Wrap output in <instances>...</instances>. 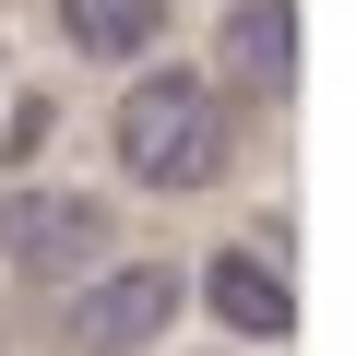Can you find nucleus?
I'll return each mask as SVG.
<instances>
[{"mask_svg":"<svg viewBox=\"0 0 356 356\" xmlns=\"http://www.w3.org/2000/svg\"><path fill=\"white\" fill-rule=\"evenodd\" d=\"M48 107H60V95H13V131H0V154H13V166L48 143Z\"/></svg>","mask_w":356,"mask_h":356,"instance_id":"7","label":"nucleus"},{"mask_svg":"<svg viewBox=\"0 0 356 356\" xmlns=\"http://www.w3.org/2000/svg\"><path fill=\"white\" fill-rule=\"evenodd\" d=\"M0 261H13L24 285H83L95 261H119V202L13 178V191H0Z\"/></svg>","mask_w":356,"mask_h":356,"instance_id":"3","label":"nucleus"},{"mask_svg":"<svg viewBox=\"0 0 356 356\" xmlns=\"http://www.w3.org/2000/svg\"><path fill=\"white\" fill-rule=\"evenodd\" d=\"M202 309H214L238 344H285V332H297V285H285V261L250 250V238L202 261Z\"/></svg>","mask_w":356,"mask_h":356,"instance_id":"4","label":"nucleus"},{"mask_svg":"<svg viewBox=\"0 0 356 356\" xmlns=\"http://www.w3.org/2000/svg\"><path fill=\"white\" fill-rule=\"evenodd\" d=\"M178 0H60V48L72 60H154Z\"/></svg>","mask_w":356,"mask_h":356,"instance_id":"6","label":"nucleus"},{"mask_svg":"<svg viewBox=\"0 0 356 356\" xmlns=\"http://www.w3.org/2000/svg\"><path fill=\"white\" fill-rule=\"evenodd\" d=\"M107 143H119V178H143V191H214L226 154H238V107H226V83H214V72L154 60V72L119 95Z\"/></svg>","mask_w":356,"mask_h":356,"instance_id":"1","label":"nucleus"},{"mask_svg":"<svg viewBox=\"0 0 356 356\" xmlns=\"http://www.w3.org/2000/svg\"><path fill=\"white\" fill-rule=\"evenodd\" d=\"M226 83H250L261 107L297 95V0H226Z\"/></svg>","mask_w":356,"mask_h":356,"instance_id":"5","label":"nucleus"},{"mask_svg":"<svg viewBox=\"0 0 356 356\" xmlns=\"http://www.w3.org/2000/svg\"><path fill=\"white\" fill-rule=\"evenodd\" d=\"M178 309H191L178 261H95L83 285H60V356H154Z\"/></svg>","mask_w":356,"mask_h":356,"instance_id":"2","label":"nucleus"}]
</instances>
